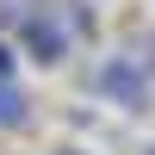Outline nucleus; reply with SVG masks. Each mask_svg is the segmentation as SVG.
I'll return each mask as SVG.
<instances>
[{
    "mask_svg": "<svg viewBox=\"0 0 155 155\" xmlns=\"http://www.w3.org/2000/svg\"><path fill=\"white\" fill-rule=\"evenodd\" d=\"M19 44H25V56H31L37 68H56V62H68L74 25H68V12H62V6H37V12H25Z\"/></svg>",
    "mask_w": 155,
    "mask_h": 155,
    "instance_id": "f257e3e1",
    "label": "nucleus"
},
{
    "mask_svg": "<svg viewBox=\"0 0 155 155\" xmlns=\"http://www.w3.org/2000/svg\"><path fill=\"white\" fill-rule=\"evenodd\" d=\"M93 93L112 99V106H124V112H143L149 106V68L137 56H106L93 68Z\"/></svg>",
    "mask_w": 155,
    "mask_h": 155,
    "instance_id": "f03ea898",
    "label": "nucleus"
},
{
    "mask_svg": "<svg viewBox=\"0 0 155 155\" xmlns=\"http://www.w3.org/2000/svg\"><path fill=\"white\" fill-rule=\"evenodd\" d=\"M25 106H31V99H25V93H19V87H12V81H6V87H0V130H19V124H25V118H31V112H25Z\"/></svg>",
    "mask_w": 155,
    "mask_h": 155,
    "instance_id": "7ed1b4c3",
    "label": "nucleus"
},
{
    "mask_svg": "<svg viewBox=\"0 0 155 155\" xmlns=\"http://www.w3.org/2000/svg\"><path fill=\"white\" fill-rule=\"evenodd\" d=\"M12 62H19V56H12V44H0V87L12 81Z\"/></svg>",
    "mask_w": 155,
    "mask_h": 155,
    "instance_id": "20e7f679",
    "label": "nucleus"
},
{
    "mask_svg": "<svg viewBox=\"0 0 155 155\" xmlns=\"http://www.w3.org/2000/svg\"><path fill=\"white\" fill-rule=\"evenodd\" d=\"M0 6H19V0H0Z\"/></svg>",
    "mask_w": 155,
    "mask_h": 155,
    "instance_id": "39448f33",
    "label": "nucleus"
},
{
    "mask_svg": "<svg viewBox=\"0 0 155 155\" xmlns=\"http://www.w3.org/2000/svg\"><path fill=\"white\" fill-rule=\"evenodd\" d=\"M62 155H81V149H62Z\"/></svg>",
    "mask_w": 155,
    "mask_h": 155,
    "instance_id": "423d86ee",
    "label": "nucleus"
},
{
    "mask_svg": "<svg viewBox=\"0 0 155 155\" xmlns=\"http://www.w3.org/2000/svg\"><path fill=\"white\" fill-rule=\"evenodd\" d=\"M143 155H155V143H149V149H143Z\"/></svg>",
    "mask_w": 155,
    "mask_h": 155,
    "instance_id": "0eeeda50",
    "label": "nucleus"
}]
</instances>
